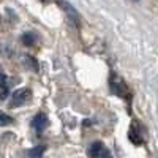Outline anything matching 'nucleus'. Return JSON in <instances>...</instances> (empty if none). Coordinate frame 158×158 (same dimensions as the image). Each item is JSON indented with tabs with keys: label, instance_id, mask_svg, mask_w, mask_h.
I'll return each instance as SVG.
<instances>
[{
	"label": "nucleus",
	"instance_id": "obj_6",
	"mask_svg": "<svg viewBox=\"0 0 158 158\" xmlns=\"http://www.w3.org/2000/svg\"><path fill=\"white\" fill-rule=\"evenodd\" d=\"M130 141L135 142L136 146H139V144H142V136L139 135V128L136 123L131 125V131H130Z\"/></svg>",
	"mask_w": 158,
	"mask_h": 158
},
{
	"label": "nucleus",
	"instance_id": "obj_5",
	"mask_svg": "<svg viewBox=\"0 0 158 158\" xmlns=\"http://www.w3.org/2000/svg\"><path fill=\"white\" fill-rule=\"evenodd\" d=\"M32 127H33V130L36 131V133H41V131L48 127V117L44 115V114H36L33 118H32Z\"/></svg>",
	"mask_w": 158,
	"mask_h": 158
},
{
	"label": "nucleus",
	"instance_id": "obj_3",
	"mask_svg": "<svg viewBox=\"0 0 158 158\" xmlns=\"http://www.w3.org/2000/svg\"><path fill=\"white\" fill-rule=\"evenodd\" d=\"M111 90L117 97H128V87H127L125 81L120 76H117L115 73H112V76H111Z\"/></svg>",
	"mask_w": 158,
	"mask_h": 158
},
{
	"label": "nucleus",
	"instance_id": "obj_4",
	"mask_svg": "<svg viewBox=\"0 0 158 158\" xmlns=\"http://www.w3.org/2000/svg\"><path fill=\"white\" fill-rule=\"evenodd\" d=\"M57 5L63 10V13L67 15L68 18H70V21L76 25V27H79V22H81V18H79V15H77V11L74 10V6L71 5V3H68V2H65V0H59L57 2Z\"/></svg>",
	"mask_w": 158,
	"mask_h": 158
},
{
	"label": "nucleus",
	"instance_id": "obj_10",
	"mask_svg": "<svg viewBox=\"0 0 158 158\" xmlns=\"http://www.w3.org/2000/svg\"><path fill=\"white\" fill-rule=\"evenodd\" d=\"M13 122V117L11 115H8V114H5V112H2L0 111V127H6V125H11Z\"/></svg>",
	"mask_w": 158,
	"mask_h": 158
},
{
	"label": "nucleus",
	"instance_id": "obj_13",
	"mask_svg": "<svg viewBox=\"0 0 158 158\" xmlns=\"http://www.w3.org/2000/svg\"><path fill=\"white\" fill-rule=\"evenodd\" d=\"M135 2H139V0H135Z\"/></svg>",
	"mask_w": 158,
	"mask_h": 158
},
{
	"label": "nucleus",
	"instance_id": "obj_9",
	"mask_svg": "<svg viewBox=\"0 0 158 158\" xmlns=\"http://www.w3.org/2000/svg\"><path fill=\"white\" fill-rule=\"evenodd\" d=\"M44 146H36V147H33L32 150H29V156L30 158H40L43 153H44Z\"/></svg>",
	"mask_w": 158,
	"mask_h": 158
},
{
	"label": "nucleus",
	"instance_id": "obj_12",
	"mask_svg": "<svg viewBox=\"0 0 158 158\" xmlns=\"http://www.w3.org/2000/svg\"><path fill=\"white\" fill-rule=\"evenodd\" d=\"M41 2H49V0H41Z\"/></svg>",
	"mask_w": 158,
	"mask_h": 158
},
{
	"label": "nucleus",
	"instance_id": "obj_11",
	"mask_svg": "<svg viewBox=\"0 0 158 158\" xmlns=\"http://www.w3.org/2000/svg\"><path fill=\"white\" fill-rule=\"evenodd\" d=\"M25 63H27V67H29L30 70H33L35 73L38 71V62H36L33 57H30V56H25Z\"/></svg>",
	"mask_w": 158,
	"mask_h": 158
},
{
	"label": "nucleus",
	"instance_id": "obj_1",
	"mask_svg": "<svg viewBox=\"0 0 158 158\" xmlns=\"http://www.w3.org/2000/svg\"><path fill=\"white\" fill-rule=\"evenodd\" d=\"M89 156L90 158H112V153L101 141H95L89 146Z\"/></svg>",
	"mask_w": 158,
	"mask_h": 158
},
{
	"label": "nucleus",
	"instance_id": "obj_2",
	"mask_svg": "<svg viewBox=\"0 0 158 158\" xmlns=\"http://www.w3.org/2000/svg\"><path fill=\"white\" fill-rule=\"evenodd\" d=\"M32 100V90L30 89H19L16 90L11 97V103L10 106L11 108H18V106H22V104L29 103Z\"/></svg>",
	"mask_w": 158,
	"mask_h": 158
},
{
	"label": "nucleus",
	"instance_id": "obj_8",
	"mask_svg": "<svg viewBox=\"0 0 158 158\" xmlns=\"http://www.w3.org/2000/svg\"><path fill=\"white\" fill-rule=\"evenodd\" d=\"M22 43H24L25 46L35 44V43H36V35L32 33V32H25V33L22 35Z\"/></svg>",
	"mask_w": 158,
	"mask_h": 158
},
{
	"label": "nucleus",
	"instance_id": "obj_7",
	"mask_svg": "<svg viewBox=\"0 0 158 158\" xmlns=\"http://www.w3.org/2000/svg\"><path fill=\"white\" fill-rule=\"evenodd\" d=\"M6 95H8V81H6V76L0 73V101L5 100Z\"/></svg>",
	"mask_w": 158,
	"mask_h": 158
}]
</instances>
